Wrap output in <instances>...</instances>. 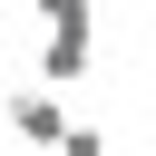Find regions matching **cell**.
<instances>
[{
  "label": "cell",
  "instance_id": "1",
  "mask_svg": "<svg viewBox=\"0 0 156 156\" xmlns=\"http://www.w3.org/2000/svg\"><path fill=\"white\" fill-rule=\"evenodd\" d=\"M0 117H10V136H20V146H49V156H58V136L78 127V117H68V88H49V78H39V88H10V107H0Z\"/></svg>",
  "mask_w": 156,
  "mask_h": 156
},
{
  "label": "cell",
  "instance_id": "2",
  "mask_svg": "<svg viewBox=\"0 0 156 156\" xmlns=\"http://www.w3.org/2000/svg\"><path fill=\"white\" fill-rule=\"evenodd\" d=\"M98 68V29H39V78L49 88H78Z\"/></svg>",
  "mask_w": 156,
  "mask_h": 156
},
{
  "label": "cell",
  "instance_id": "3",
  "mask_svg": "<svg viewBox=\"0 0 156 156\" xmlns=\"http://www.w3.org/2000/svg\"><path fill=\"white\" fill-rule=\"evenodd\" d=\"M39 29H98V0H29Z\"/></svg>",
  "mask_w": 156,
  "mask_h": 156
},
{
  "label": "cell",
  "instance_id": "4",
  "mask_svg": "<svg viewBox=\"0 0 156 156\" xmlns=\"http://www.w3.org/2000/svg\"><path fill=\"white\" fill-rule=\"evenodd\" d=\"M58 156H107V127H68V136H58Z\"/></svg>",
  "mask_w": 156,
  "mask_h": 156
}]
</instances>
